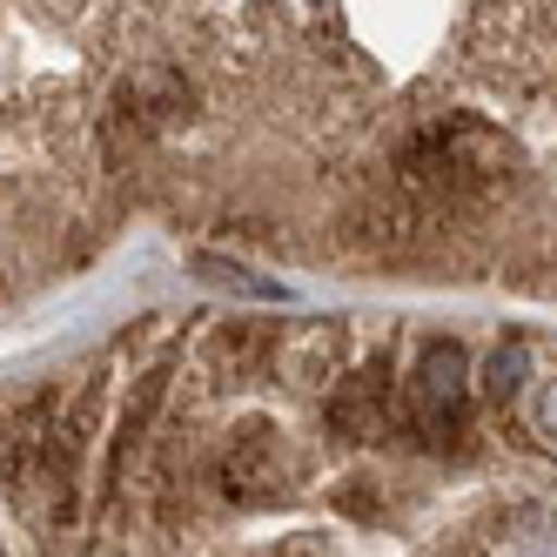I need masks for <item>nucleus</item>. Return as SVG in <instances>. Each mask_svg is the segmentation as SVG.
Listing matches in <instances>:
<instances>
[{"label":"nucleus","mask_w":557,"mask_h":557,"mask_svg":"<svg viewBox=\"0 0 557 557\" xmlns=\"http://www.w3.org/2000/svg\"><path fill=\"white\" fill-rule=\"evenodd\" d=\"M343 356H349L343 323H302L296 336H283V370H296V383H343Z\"/></svg>","instance_id":"obj_4"},{"label":"nucleus","mask_w":557,"mask_h":557,"mask_svg":"<svg viewBox=\"0 0 557 557\" xmlns=\"http://www.w3.org/2000/svg\"><path fill=\"white\" fill-rule=\"evenodd\" d=\"M336 510L356 517V524H376V517H383V497H376L370 484H343V491H336Z\"/></svg>","instance_id":"obj_8"},{"label":"nucleus","mask_w":557,"mask_h":557,"mask_svg":"<svg viewBox=\"0 0 557 557\" xmlns=\"http://www.w3.org/2000/svg\"><path fill=\"white\" fill-rule=\"evenodd\" d=\"M524 376H531V343H524V336H504V343L484 356V376H476V389H484L491 410H504L510 396L524 389Z\"/></svg>","instance_id":"obj_5"},{"label":"nucleus","mask_w":557,"mask_h":557,"mask_svg":"<svg viewBox=\"0 0 557 557\" xmlns=\"http://www.w3.org/2000/svg\"><path fill=\"white\" fill-rule=\"evenodd\" d=\"M114 108H122L141 135L175 128V122H188V82H182L175 67H141V74H128V82H122Z\"/></svg>","instance_id":"obj_3"},{"label":"nucleus","mask_w":557,"mask_h":557,"mask_svg":"<svg viewBox=\"0 0 557 557\" xmlns=\"http://www.w3.org/2000/svg\"><path fill=\"white\" fill-rule=\"evenodd\" d=\"M195 269H202L209 283H222V289H243V296H275V283H262V275H249L243 262H222V256H195Z\"/></svg>","instance_id":"obj_7"},{"label":"nucleus","mask_w":557,"mask_h":557,"mask_svg":"<svg viewBox=\"0 0 557 557\" xmlns=\"http://www.w3.org/2000/svg\"><path fill=\"white\" fill-rule=\"evenodd\" d=\"M504 531H510L517 557H557V510H544V504H517L504 517Z\"/></svg>","instance_id":"obj_6"},{"label":"nucleus","mask_w":557,"mask_h":557,"mask_svg":"<svg viewBox=\"0 0 557 557\" xmlns=\"http://www.w3.org/2000/svg\"><path fill=\"white\" fill-rule=\"evenodd\" d=\"M531 430H544L550 444H557V383H544V389L531 396Z\"/></svg>","instance_id":"obj_9"},{"label":"nucleus","mask_w":557,"mask_h":557,"mask_svg":"<svg viewBox=\"0 0 557 557\" xmlns=\"http://www.w3.org/2000/svg\"><path fill=\"white\" fill-rule=\"evenodd\" d=\"M222 497L228 504H269L275 484H283V436L269 423H243L228 436V457H222Z\"/></svg>","instance_id":"obj_2"},{"label":"nucleus","mask_w":557,"mask_h":557,"mask_svg":"<svg viewBox=\"0 0 557 557\" xmlns=\"http://www.w3.org/2000/svg\"><path fill=\"white\" fill-rule=\"evenodd\" d=\"M283 557H330V550L315 544V537H296V544H283Z\"/></svg>","instance_id":"obj_10"},{"label":"nucleus","mask_w":557,"mask_h":557,"mask_svg":"<svg viewBox=\"0 0 557 557\" xmlns=\"http://www.w3.org/2000/svg\"><path fill=\"white\" fill-rule=\"evenodd\" d=\"M396 370H389V356H376V363H363L356 376H343L336 389H330V404H323V423L343 436V444H376V436H389L396 423V383H389Z\"/></svg>","instance_id":"obj_1"}]
</instances>
